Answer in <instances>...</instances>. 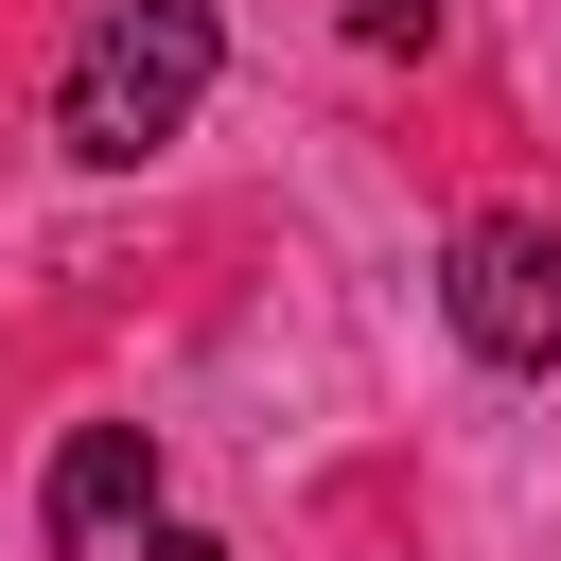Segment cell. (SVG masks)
<instances>
[{"mask_svg": "<svg viewBox=\"0 0 561 561\" xmlns=\"http://www.w3.org/2000/svg\"><path fill=\"white\" fill-rule=\"evenodd\" d=\"M351 18H368V53H421L438 35V0H351Z\"/></svg>", "mask_w": 561, "mask_h": 561, "instance_id": "obj_4", "label": "cell"}, {"mask_svg": "<svg viewBox=\"0 0 561 561\" xmlns=\"http://www.w3.org/2000/svg\"><path fill=\"white\" fill-rule=\"evenodd\" d=\"M210 70H228L210 0H105V18L70 35V70H53V140L123 175V158H158V140L210 105Z\"/></svg>", "mask_w": 561, "mask_h": 561, "instance_id": "obj_1", "label": "cell"}, {"mask_svg": "<svg viewBox=\"0 0 561 561\" xmlns=\"http://www.w3.org/2000/svg\"><path fill=\"white\" fill-rule=\"evenodd\" d=\"M438 316L473 368H561V228L543 210H473L438 245Z\"/></svg>", "mask_w": 561, "mask_h": 561, "instance_id": "obj_2", "label": "cell"}, {"mask_svg": "<svg viewBox=\"0 0 561 561\" xmlns=\"http://www.w3.org/2000/svg\"><path fill=\"white\" fill-rule=\"evenodd\" d=\"M35 526H53V561H105L123 526H158V438L140 421H88L53 456V491H35Z\"/></svg>", "mask_w": 561, "mask_h": 561, "instance_id": "obj_3", "label": "cell"}]
</instances>
